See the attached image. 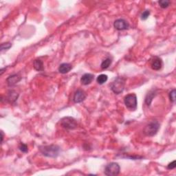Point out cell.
Wrapping results in <instances>:
<instances>
[{"mask_svg": "<svg viewBox=\"0 0 176 176\" xmlns=\"http://www.w3.org/2000/svg\"><path fill=\"white\" fill-rule=\"evenodd\" d=\"M1 134H2V142H3V138H4L3 131H1Z\"/></svg>", "mask_w": 176, "mask_h": 176, "instance_id": "cb8c5ba5", "label": "cell"}, {"mask_svg": "<svg viewBox=\"0 0 176 176\" xmlns=\"http://www.w3.org/2000/svg\"><path fill=\"white\" fill-rule=\"evenodd\" d=\"M72 66L71 64L64 63L61 64L59 67V72L61 73V74H67L68 73L70 70H72Z\"/></svg>", "mask_w": 176, "mask_h": 176, "instance_id": "7c38bea8", "label": "cell"}, {"mask_svg": "<svg viewBox=\"0 0 176 176\" xmlns=\"http://www.w3.org/2000/svg\"><path fill=\"white\" fill-rule=\"evenodd\" d=\"M160 127V124L157 120L151 121L143 129V133L147 136H154L158 133Z\"/></svg>", "mask_w": 176, "mask_h": 176, "instance_id": "3957f363", "label": "cell"}, {"mask_svg": "<svg viewBox=\"0 0 176 176\" xmlns=\"http://www.w3.org/2000/svg\"><path fill=\"white\" fill-rule=\"evenodd\" d=\"M126 79L123 77H118L111 83L110 88L113 93L116 94H121L124 90Z\"/></svg>", "mask_w": 176, "mask_h": 176, "instance_id": "7a4b0ae2", "label": "cell"}, {"mask_svg": "<svg viewBox=\"0 0 176 176\" xmlns=\"http://www.w3.org/2000/svg\"><path fill=\"white\" fill-rule=\"evenodd\" d=\"M124 102L126 107L130 111H136L138 107L137 97L135 94H129L124 96Z\"/></svg>", "mask_w": 176, "mask_h": 176, "instance_id": "277c9868", "label": "cell"}, {"mask_svg": "<svg viewBox=\"0 0 176 176\" xmlns=\"http://www.w3.org/2000/svg\"><path fill=\"white\" fill-rule=\"evenodd\" d=\"M176 167V164H175V161H173L172 162H171L169 164H168L167 166V169H174Z\"/></svg>", "mask_w": 176, "mask_h": 176, "instance_id": "603a6c76", "label": "cell"}, {"mask_svg": "<svg viewBox=\"0 0 176 176\" xmlns=\"http://www.w3.org/2000/svg\"><path fill=\"white\" fill-rule=\"evenodd\" d=\"M156 90H151V91L149 92L147 96L145 97V103L147 104V106H150V105L151 104V102H152L153 99H154V97L156 96Z\"/></svg>", "mask_w": 176, "mask_h": 176, "instance_id": "4fadbf2b", "label": "cell"}, {"mask_svg": "<svg viewBox=\"0 0 176 176\" xmlns=\"http://www.w3.org/2000/svg\"><path fill=\"white\" fill-rule=\"evenodd\" d=\"M113 26L117 31H124L129 28V24L123 19H118L114 21Z\"/></svg>", "mask_w": 176, "mask_h": 176, "instance_id": "52a82bcc", "label": "cell"}, {"mask_svg": "<svg viewBox=\"0 0 176 176\" xmlns=\"http://www.w3.org/2000/svg\"><path fill=\"white\" fill-rule=\"evenodd\" d=\"M19 149L23 153H27L28 151V146H27L26 144H23V143H20V146H19Z\"/></svg>", "mask_w": 176, "mask_h": 176, "instance_id": "ffe728a7", "label": "cell"}, {"mask_svg": "<svg viewBox=\"0 0 176 176\" xmlns=\"http://www.w3.org/2000/svg\"><path fill=\"white\" fill-rule=\"evenodd\" d=\"M21 80V77L20 75L19 74H13L11 76H10L7 78L6 79V82L8 85L10 86V87H12V86H14L16 84L18 83Z\"/></svg>", "mask_w": 176, "mask_h": 176, "instance_id": "30bf717a", "label": "cell"}, {"mask_svg": "<svg viewBox=\"0 0 176 176\" xmlns=\"http://www.w3.org/2000/svg\"><path fill=\"white\" fill-rule=\"evenodd\" d=\"M175 94H176V90L175 89H173V90L170 92L169 93V99L171 102H175Z\"/></svg>", "mask_w": 176, "mask_h": 176, "instance_id": "d6986e66", "label": "cell"}, {"mask_svg": "<svg viewBox=\"0 0 176 176\" xmlns=\"http://www.w3.org/2000/svg\"><path fill=\"white\" fill-rule=\"evenodd\" d=\"M12 46V43H9V42H7V43H2L1 45V51H3V50H9L10 48H11Z\"/></svg>", "mask_w": 176, "mask_h": 176, "instance_id": "44dd1931", "label": "cell"}, {"mask_svg": "<svg viewBox=\"0 0 176 176\" xmlns=\"http://www.w3.org/2000/svg\"><path fill=\"white\" fill-rule=\"evenodd\" d=\"M158 4L162 9H167L169 6L171 2L169 0H160L158 2Z\"/></svg>", "mask_w": 176, "mask_h": 176, "instance_id": "ac0fdd59", "label": "cell"}, {"mask_svg": "<svg viewBox=\"0 0 176 176\" xmlns=\"http://www.w3.org/2000/svg\"><path fill=\"white\" fill-rule=\"evenodd\" d=\"M162 66H163V63H162V59L158 56L153 57L151 61V67L153 70H161Z\"/></svg>", "mask_w": 176, "mask_h": 176, "instance_id": "9c48e42d", "label": "cell"}, {"mask_svg": "<svg viewBox=\"0 0 176 176\" xmlns=\"http://www.w3.org/2000/svg\"><path fill=\"white\" fill-rule=\"evenodd\" d=\"M94 76L92 74H85L81 78V82L84 85H88L92 82Z\"/></svg>", "mask_w": 176, "mask_h": 176, "instance_id": "8fae6325", "label": "cell"}, {"mask_svg": "<svg viewBox=\"0 0 176 176\" xmlns=\"http://www.w3.org/2000/svg\"><path fill=\"white\" fill-rule=\"evenodd\" d=\"M86 99V94L82 90H77L75 92L73 97V101L75 103H80L82 102Z\"/></svg>", "mask_w": 176, "mask_h": 176, "instance_id": "ba28073f", "label": "cell"}, {"mask_svg": "<svg viewBox=\"0 0 176 176\" xmlns=\"http://www.w3.org/2000/svg\"><path fill=\"white\" fill-rule=\"evenodd\" d=\"M39 149L43 156L51 158H57L61 151V148L56 145L40 146Z\"/></svg>", "mask_w": 176, "mask_h": 176, "instance_id": "6da1fadb", "label": "cell"}, {"mask_svg": "<svg viewBox=\"0 0 176 176\" xmlns=\"http://www.w3.org/2000/svg\"><path fill=\"white\" fill-rule=\"evenodd\" d=\"M61 125L63 128L68 129V130H73L77 128L78 123L76 119L74 118L70 117V116H66L61 119L60 120Z\"/></svg>", "mask_w": 176, "mask_h": 176, "instance_id": "5b68a950", "label": "cell"}, {"mask_svg": "<svg viewBox=\"0 0 176 176\" xmlns=\"http://www.w3.org/2000/svg\"><path fill=\"white\" fill-rule=\"evenodd\" d=\"M150 15V11L149 10H145V11L143 12L141 15V20H147L148 17H149Z\"/></svg>", "mask_w": 176, "mask_h": 176, "instance_id": "7402d4cb", "label": "cell"}, {"mask_svg": "<svg viewBox=\"0 0 176 176\" xmlns=\"http://www.w3.org/2000/svg\"><path fill=\"white\" fill-rule=\"evenodd\" d=\"M108 79V77L106 74H101L99 75L96 78V81L99 85H102L105 83L107 82V81Z\"/></svg>", "mask_w": 176, "mask_h": 176, "instance_id": "e0dca14e", "label": "cell"}, {"mask_svg": "<svg viewBox=\"0 0 176 176\" xmlns=\"http://www.w3.org/2000/svg\"><path fill=\"white\" fill-rule=\"evenodd\" d=\"M33 66L34 70H37V71H43L44 70L43 62L40 59H36V60L34 61Z\"/></svg>", "mask_w": 176, "mask_h": 176, "instance_id": "9a60e30c", "label": "cell"}, {"mask_svg": "<svg viewBox=\"0 0 176 176\" xmlns=\"http://www.w3.org/2000/svg\"><path fill=\"white\" fill-rule=\"evenodd\" d=\"M19 97V94L15 92V90H10L7 96V101H9L10 103H13L16 101H17Z\"/></svg>", "mask_w": 176, "mask_h": 176, "instance_id": "5bb4252c", "label": "cell"}, {"mask_svg": "<svg viewBox=\"0 0 176 176\" xmlns=\"http://www.w3.org/2000/svg\"><path fill=\"white\" fill-rule=\"evenodd\" d=\"M112 63V59L110 58H107L106 59H105L104 61H102V63L101 65V67L102 70H105L107 69L108 67L110 66V65Z\"/></svg>", "mask_w": 176, "mask_h": 176, "instance_id": "2e32d148", "label": "cell"}, {"mask_svg": "<svg viewBox=\"0 0 176 176\" xmlns=\"http://www.w3.org/2000/svg\"><path fill=\"white\" fill-rule=\"evenodd\" d=\"M120 167L116 162H111L105 168V174L108 176H116L120 173Z\"/></svg>", "mask_w": 176, "mask_h": 176, "instance_id": "8992f818", "label": "cell"}]
</instances>
